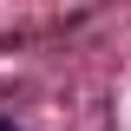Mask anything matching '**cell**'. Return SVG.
I'll list each match as a JSON object with an SVG mask.
<instances>
[{"mask_svg":"<svg viewBox=\"0 0 131 131\" xmlns=\"http://www.w3.org/2000/svg\"><path fill=\"white\" fill-rule=\"evenodd\" d=\"M0 131H20V125H13V118H0Z\"/></svg>","mask_w":131,"mask_h":131,"instance_id":"cell-1","label":"cell"}]
</instances>
